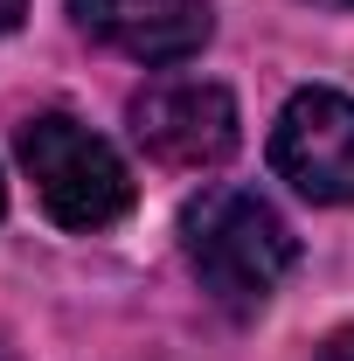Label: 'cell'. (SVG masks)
<instances>
[{
  "label": "cell",
  "mask_w": 354,
  "mask_h": 361,
  "mask_svg": "<svg viewBox=\"0 0 354 361\" xmlns=\"http://www.w3.org/2000/svg\"><path fill=\"white\" fill-rule=\"evenodd\" d=\"M181 243H188V264L202 278V292L229 313H257L299 257L285 216L250 188H209L202 202H188Z\"/></svg>",
  "instance_id": "obj_1"
},
{
  "label": "cell",
  "mask_w": 354,
  "mask_h": 361,
  "mask_svg": "<svg viewBox=\"0 0 354 361\" xmlns=\"http://www.w3.org/2000/svg\"><path fill=\"white\" fill-rule=\"evenodd\" d=\"M21 167H28L35 195H42L49 223H63V229H111L133 209L126 160L90 126L63 118V111H42V118L21 126Z\"/></svg>",
  "instance_id": "obj_2"
},
{
  "label": "cell",
  "mask_w": 354,
  "mask_h": 361,
  "mask_svg": "<svg viewBox=\"0 0 354 361\" xmlns=\"http://www.w3.org/2000/svg\"><path fill=\"white\" fill-rule=\"evenodd\" d=\"M133 139L160 160V167H222L236 153V97L222 84H195V77H174V84H153L133 97Z\"/></svg>",
  "instance_id": "obj_3"
},
{
  "label": "cell",
  "mask_w": 354,
  "mask_h": 361,
  "mask_svg": "<svg viewBox=\"0 0 354 361\" xmlns=\"http://www.w3.org/2000/svg\"><path fill=\"white\" fill-rule=\"evenodd\" d=\"M271 167L306 202H354V97L299 90L271 126Z\"/></svg>",
  "instance_id": "obj_4"
},
{
  "label": "cell",
  "mask_w": 354,
  "mask_h": 361,
  "mask_svg": "<svg viewBox=\"0 0 354 361\" xmlns=\"http://www.w3.org/2000/svg\"><path fill=\"white\" fill-rule=\"evenodd\" d=\"M70 14L133 63H181L209 42V0H70Z\"/></svg>",
  "instance_id": "obj_5"
},
{
  "label": "cell",
  "mask_w": 354,
  "mask_h": 361,
  "mask_svg": "<svg viewBox=\"0 0 354 361\" xmlns=\"http://www.w3.org/2000/svg\"><path fill=\"white\" fill-rule=\"evenodd\" d=\"M312 361H354V326H348V334H334V341H326Z\"/></svg>",
  "instance_id": "obj_6"
},
{
  "label": "cell",
  "mask_w": 354,
  "mask_h": 361,
  "mask_svg": "<svg viewBox=\"0 0 354 361\" xmlns=\"http://www.w3.org/2000/svg\"><path fill=\"white\" fill-rule=\"evenodd\" d=\"M21 7H28V0H0V35H7V28L21 21Z\"/></svg>",
  "instance_id": "obj_7"
},
{
  "label": "cell",
  "mask_w": 354,
  "mask_h": 361,
  "mask_svg": "<svg viewBox=\"0 0 354 361\" xmlns=\"http://www.w3.org/2000/svg\"><path fill=\"white\" fill-rule=\"evenodd\" d=\"M0 361H21V355H14V348H7V341H0Z\"/></svg>",
  "instance_id": "obj_8"
},
{
  "label": "cell",
  "mask_w": 354,
  "mask_h": 361,
  "mask_svg": "<svg viewBox=\"0 0 354 361\" xmlns=\"http://www.w3.org/2000/svg\"><path fill=\"white\" fill-rule=\"evenodd\" d=\"M326 7H354V0H326Z\"/></svg>",
  "instance_id": "obj_9"
},
{
  "label": "cell",
  "mask_w": 354,
  "mask_h": 361,
  "mask_svg": "<svg viewBox=\"0 0 354 361\" xmlns=\"http://www.w3.org/2000/svg\"><path fill=\"white\" fill-rule=\"evenodd\" d=\"M0 209H7V188H0Z\"/></svg>",
  "instance_id": "obj_10"
}]
</instances>
